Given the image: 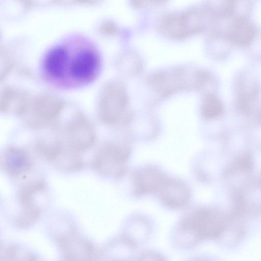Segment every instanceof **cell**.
<instances>
[{
  "label": "cell",
  "mask_w": 261,
  "mask_h": 261,
  "mask_svg": "<svg viewBox=\"0 0 261 261\" xmlns=\"http://www.w3.org/2000/svg\"><path fill=\"white\" fill-rule=\"evenodd\" d=\"M225 218L219 213L199 209L190 213L180 222L175 232L179 245L190 248L206 239L220 237L229 229Z\"/></svg>",
  "instance_id": "obj_1"
},
{
  "label": "cell",
  "mask_w": 261,
  "mask_h": 261,
  "mask_svg": "<svg viewBox=\"0 0 261 261\" xmlns=\"http://www.w3.org/2000/svg\"><path fill=\"white\" fill-rule=\"evenodd\" d=\"M209 78L204 71L180 67L153 74L149 82L154 89L165 95L182 89L202 87Z\"/></svg>",
  "instance_id": "obj_2"
},
{
  "label": "cell",
  "mask_w": 261,
  "mask_h": 261,
  "mask_svg": "<svg viewBox=\"0 0 261 261\" xmlns=\"http://www.w3.org/2000/svg\"><path fill=\"white\" fill-rule=\"evenodd\" d=\"M207 15V11L198 8L172 13L163 19L161 28L170 37L182 38L204 29Z\"/></svg>",
  "instance_id": "obj_3"
},
{
  "label": "cell",
  "mask_w": 261,
  "mask_h": 261,
  "mask_svg": "<svg viewBox=\"0 0 261 261\" xmlns=\"http://www.w3.org/2000/svg\"><path fill=\"white\" fill-rule=\"evenodd\" d=\"M129 154V149L124 146L107 143L97 151L92 160L91 166L103 175L119 178L125 173Z\"/></svg>",
  "instance_id": "obj_4"
},
{
  "label": "cell",
  "mask_w": 261,
  "mask_h": 261,
  "mask_svg": "<svg viewBox=\"0 0 261 261\" xmlns=\"http://www.w3.org/2000/svg\"><path fill=\"white\" fill-rule=\"evenodd\" d=\"M62 128V138L60 140L80 152L91 147L95 143L94 127L82 114L73 116Z\"/></svg>",
  "instance_id": "obj_5"
},
{
  "label": "cell",
  "mask_w": 261,
  "mask_h": 261,
  "mask_svg": "<svg viewBox=\"0 0 261 261\" xmlns=\"http://www.w3.org/2000/svg\"><path fill=\"white\" fill-rule=\"evenodd\" d=\"M127 103V94L123 85L117 82L111 83L104 90L99 102L100 119L107 124L116 123Z\"/></svg>",
  "instance_id": "obj_6"
},
{
  "label": "cell",
  "mask_w": 261,
  "mask_h": 261,
  "mask_svg": "<svg viewBox=\"0 0 261 261\" xmlns=\"http://www.w3.org/2000/svg\"><path fill=\"white\" fill-rule=\"evenodd\" d=\"M63 109L60 101L53 99H42L27 108L23 114L25 124L30 128L42 129L53 124L59 117Z\"/></svg>",
  "instance_id": "obj_7"
},
{
  "label": "cell",
  "mask_w": 261,
  "mask_h": 261,
  "mask_svg": "<svg viewBox=\"0 0 261 261\" xmlns=\"http://www.w3.org/2000/svg\"><path fill=\"white\" fill-rule=\"evenodd\" d=\"M46 187L44 180L36 179L25 184L19 190L18 198L21 212L18 220L20 224H30L39 217L40 211L35 203V197L44 191Z\"/></svg>",
  "instance_id": "obj_8"
},
{
  "label": "cell",
  "mask_w": 261,
  "mask_h": 261,
  "mask_svg": "<svg viewBox=\"0 0 261 261\" xmlns=\"http://www.w3.org/2000/svg\"><path fill=\"white\" fill-rule=\"evenodd\" d=\"M1 165L9 175L17 177L30 172L33 163L26 149L21 147L10 146L6 147L2 154Z\"/></svg>",
  "instance_id": "obj_9"
},
{
  "label": "cell",
  "mask_w": 261,
  "mask_h": 261,
  "mask_svg": "<svg viewBox=\"0 0 261 261\" xmlns=\"http://www.w3.org/2000/svg\"><path fill=\"white\" fill-rule=\"evenodd\" d=\"M100 60L93 50H84L74 58L70 66L73 78L82 83L92 81L96 76L99 68Z\"/></svg>",
  "instance_id": "obj_10"
},
{
  "label": "cell",
  "mask_w": 261,
  "mask_h": 261,
  "mask_svg": "<svg viewBox=\"0 0 261 261\" xmlns=\"http://www.w3.org/2000/svg\"><path fill=\"white\" fill-rule=\"evenodd\" d=\"M162 202L171 208L184 206L190 198L188 187L183 182L173 179H165L160 190Z\"/></svg>",
  "instance_id": "obj_11"
},
{
  "label": "cell",
  "mask_w": 261,
  "mask_h": 261,
  "mask_svg": "<svg viewBox=\"0 0 261 261\" xmlns=\"http://www.w3.org/2000/svg\"><path fill=\"white\" fill-rule=\"evenodd\" d=\"M165 178L156 168L148 167L140 170L135 177V192L139 196L155 193L161 190Z\"/></svg>",
  "instance_id": "obj_12"
},
{
  "label": "cell",
  "mask_w": 261,
  "mask_h": 261,
  "mask_svg": "<svg viewBox=\"0 0 261 261\" xmlns=\"http://www.w3.org/2000/svg\"><path fill=\"white\" fill-rule=\"evenodd\" d=\"M61 245L67 261H95L92 245L81 238L67 237L61 240Z\"/></svg>",
  "instance_id": "obj_13"
},
{
  "label": "cell",
  "mask_w": 261,
  "mask_h": 261,
  "mask_svg": "<svg viewBox=\"0 0 261 261\" xmlns=\"http://www.w3.org/2000/svg\"><path fill=\"white\" fill-rule=\"evenodd\" d=\"M67 60V50L62 46L55 47L45 57V68L53 77L61 79L64 76Z\"/></svg>",
  "instance_id": "obj_14"
},
{
  "label": "cell",
  "mask_w": 261,
  "mask_h": 261,
  "mask_svg": "<svg viewBox=\"0 0 261 261\" xmlns=\"http://www.w3.org/2000/svg\"><path fill=\"white\" fill-rule=\"evenodd\" d=\"M252 24L244 17H238L234 20L230 32V37L240 45L248 44L254 35Z\"/></svg>",
  "instance_id": "obj_15"
},
{
  "label": "cell",
  "mask_w": 261,
  "mask_h": 261,
  "mask_svg": "<svg viewBox=\"0 0 261 261\" xmlns=\"http://www.w3.org/2000/svg\"><path fill=\"white\" fill-rule=\"evenodd\" d=\"M136 247L122 235L112 245L110 261H134Z\"/></svg>",
  "instance_id": "obj_16"
},
{
  "label": "cell",
  "mask_w": 261,
  "mask_h": 261,
  "mask_svg": "<svg viewBox=\"0 0 261 261\" xmlns=\"http://www.w3.org/2000/svg\"><path fill=\"white\" fill-rule=\"evenodd\" d=\"M151 231L149 223L145 220L131 222L126 226V231L123 234L135 245L145 240Z\"/></svg>",
  "instance_id": "obj_17"
},
{
  "label": "cell",
  "mask_w": 261,
  "mask_h": 261,
  "mask_svg": "<svg viewBox=\"0 0 261 261\" xmlns=\"http://www.w3.org/2000/svg\"><path fill=\"white\" fill-rule=\"evenodd\" d=\"M222 108V103L218 97L209 95L202 101L201 112L205 118L212 119L220 115Z\"/></svg>",
  "instance_id": "obj_18"
},
{
  "label": "cell",
  "mask_w": 261,
  "mask_h": 261,
  "mask_svg": "<svg viewBox=\"0 0 261 261\" xmlns=\"http://www.w3.org/2000/svg\"><path fill=\"white\" fill-rule=\"evenodd\" d=\"M137 261H167L160 253L154 251H148L142 253Z\"/></svg>",
  "instance_id": "obj_19"
},
{
  "label": "cell",
  "mask_w": 261,
  "mask_h": 261,
  "mask_svg": "<svg viewBox=\"0 0 261 261\" xmlns=\"http://www.w3.org/2000/svg\"><path fill=\"white\" fill-rule=\"evenodd\" d=\"M191 261H210V260H207L204 259L198 258V259H193V260H191Z\"/></svg>",
  "instance_id": "obj_20"
}]
</instances>
